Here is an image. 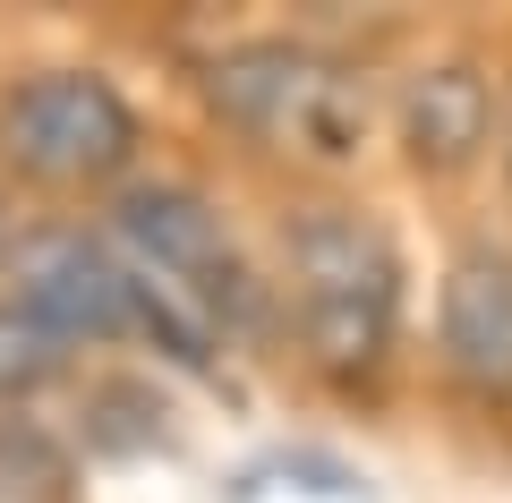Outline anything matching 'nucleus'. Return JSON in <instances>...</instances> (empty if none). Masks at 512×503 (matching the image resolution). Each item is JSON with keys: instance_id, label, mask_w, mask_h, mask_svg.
Returning <instances> with one entry per match:
<instances>
[{"instance_id": "1", "label": "nucleus", "mask_w": 512, "mask_h": 503, "mask_svg": "<svg viewBox=\"0 0 512 503\" xmlns=\"http://www.w3.org/2000/svg\"><path fill=\"white\" fill-rule=\"evenodd\" d=\"M111 248L137 273V333H154L180 367H214L222 333L256 324V273L197 188H128L111 205Z\"/></svg>"}, {"instance_id": "2", "label": "nucleus", "mask_w": 512, "mask_h": 503, "mask_svg": "<svg viewBox=\"0 0 512 503\" xmlns=\"http://www.w3.org/2000/svg\"><path fill=\"white\" fill-rule=\"evenodd\" d=\"M282 256H291V316L308 359L342 384L376 376L402 324V256L384 222L359 205H308L282 231Z\"/></svg>"}, {"instance_id": "3", "label": "nucleus", "mask_w": 512, "mask_h": 503, "mask_svg": "<svg viewBox=\"0 0 512 503\" xmlns=\"http://www.w3.org/2000/svg\"><path fill=\"white\" fill-rule=\"evenodd\" d=\"M205 103L256 137L265 154H299V162H350L367 145L376 94L350 60L316 52V43H239L205 69Z\"/></svg>"}, {"instance_id": "4", "label": "nucleus", "mask_w": 512, "mask_h": 503, "mask_svg": "<svg viewBox=\"0 0 512 503\" xmlns=\"http://www.w3.org/2000/svg\"><path fill=\"white\" fill-rule=\"evenodd\" d=\"M0 154L35 188H103L137 162V111L103 69H35L0 94Z\"/></svg>"}, {"instance_id": "5", "label": "nucleus", "mask_w": 512, "mask_h": 503, "mask_svg": "<svg viewBox=\"0 0 512 503\" xmlns=\"http://www.w3.org/2000/svg\"><path fill=\"white\" fill-rule=\"evenodd\" d=\"M18 307H35L60 342H120L137 333V273L86 231H43L18 248Z\"/></svg>"}, {"instance_id": "6", "label": "nucleus", "mask_w": 512, "mask_h": 503, "mask_svg": "<svg viewBox=\"0 0 512 503\" xmlns=\"http://www.w3.org/2000/svg\"><path fill=\"white\" fill-rule=\"evenodd\" d=\"M436 350L444 376L478 401H512V248L470 239L436 290Z\"/></svg>"}, {"instance_id": "7", "label": "nucleus", "mask_w": 512, "mask_h": 503, "mask_svg": "<svg viewBox=\"0 0 512 503\" xmlns=\"http://www.w3.org/2000/svg\"><path fill=\"white\" fill-rule=\"evenodd\" d=\"M393 120H402L410 162L444 180V171H470V162L495 145V86H487L478 60H427V69L402 77Z\"/></svg>"}, {"instance_id": "8", "label": "nucleus", "mask_w": 512, "mask_h": 503, "mask_svg": "<svg viewBox=\"0 0 512 503\" xmlns=\"http://www.w3.org/2000/svg\"><path fill=\"white\" fill-rule=\"evenodd\" d=\"M0 503H69V452L35 418H0Z\"/></svg>"}, {"instance_id": "9", "label": "nucleus", "mask_w": 512, "mask_h": 503, "mask_svg": "<svg viewBox=\"0 0 512 503\" xmlns=\"http://www.w3.org/2000/svg\"><path fill=\"white\" fill-rule=\"evenodd\" d=\"M69 367V342H60L52 324L35 316V307H0V401H26V393H43V384Z\"/></svg>"}]
</instances>
